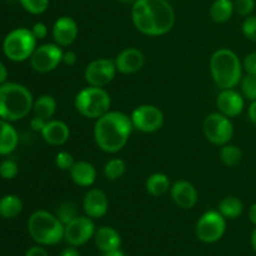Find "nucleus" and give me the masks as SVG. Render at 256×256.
I'll return each instance as SVG.
<instances>
[{
  "label": "nucleus",
  "instance_id": "obj_1",
  "mask_svg": "<svg viewBox=\"0 0 256 256\" xmlns=\"http://www.w3.org/2000/svg\"><path fill=\"white\" fill-rule=\"evenodd\" d=\"M134 26L148 36H162L174 28L175 12L166 0H136L132 5Z\"/></svg>",
  "mask_w": 256,
  "mask_h": 256
},
{
  "label": "nucleus",
  "instance_id": "obj_2",
  "mask_svg": "<svg viewBox=\"0 0 256 256\" xmlns=\"http://www.w3.org/2000/svg\"><path fill=\"white\" fill-rule=\"evenodd\" d=\"M132 122L130 116L122 112H108L94 125V140L98 148L108 154L122 150L132 135Z\"/></svg>",
  "mask_w": 256,
  "mask_h": 256
},
{
  "label": "nucleus",
  "instance_id": "obj_3",
  "mask_svg": "<svg viewBox=\"0 0 256 256\" xmlns=\"http://www.w3.org/2000/svg\"><path fill=\"white\" fill-rule=\"evenodd\" d=\"M34 99L26 86L18 82L0 85V118L6 122H16L32 110Z\"/></svg>",
  "mask_w": 256,
  "mask_h": 256
},
{
  "label": "nucleus",
  "instance_id": "obj_4",
  "mask_svg": "<svg viewBox=\"0 0 256 256\" xmlns=\"http://www.w3.org/2000/svg\"><path fill=\"white\" fill-rule=\"evenodd\" d=\"M210 74L220 89H234L242 79V64L232 50L222 48L210 58Z\"/></svg>",
  "mask_w": 256,
  "mask_h": 256
},
{
  "label": "nucleus",
  "instance_id": "obj_5",
  "mask_svg": "<svg viewBox=\"0 0 256 256\" xmlns=\"http://www.w3.org/2000/svg\"><path fill=\"white\" fill-rule=\"evenodd\" d=\"M28 229L30 236L42 245H55L64 239V224L56 215L46 210L32 212L28 222Z\"/></svg>",
  "mask_w": 256,
  "mask_h": 256
},
{
  "label": "nucleus",
  "instance_id": "obj_6",
  "mask_svg": "<svg viewBox=\"0 0 256 256\" xmlns=\"http://www.w3.org/2000/svg\"><path fill=\"white\" fill-rule=\"evenodd\" d=\"M79 114L88 119H99L110 110L112 98L104 88L88 86L80 90L74 100Z\"/></svg>",
  "mask_w": 256,
  "mask_h": 256
},
{
  "label": "nucleus",
  "instance_id": "obj_7",
  "mask_svg": "<svg viewBox=\"0 0 256 256\" xmlns=\"http://www.w3.org/2000/svg\"><path fill=\"white\" fill-rule=\"evenodd\" d=\"M36 49V38L32 30L25 28H18L5 36L2 42V50L6 58L12 62H24L30 59Z\"/></svg>",
  "mask_w": 256,
  "mask_h": 256
},
{
  "label": "nucleus",
  "instance_id": "obj_8",
  "mask_svg": "<svg viewBox=\"0 0 256 256\" xmlns=\"http://www.w3.org/2000/svg\"><path fill=\"white\" fill-rule=\"evenodd\" d=\"M202 132L208 142L222 146L229 144L234 136V125L230 118L225 116L222 112H212L202 122Z\"/></svg>",
  "mask_w": 256,
  "mask_h": 256
},
{
  "label": "nucleus",
  "instance_id": "obj_9",
  "mask_svg": "<svg viewBox=\"0 0 256 256\" xmlns=\"http://www.w3.org/2000/svg\"><path fill=\"white\" fill-rule=\"evenodd\" d=\"M225 230H226V219L219 212V210H210L204 212L198 220L196 236L200 242L212 244L216 242L224 236Z\"/></svg>",
  "mask_w": 256,
  "mask_h": 256
},
{
  "label": "nucleus",
  "instance_id": "obj_10",
  "mask_svg": "<svg viewBox=\"0 0 256 256\" xmlns=\"http://www.w3.org/2000/svg\"><path fill=\"white\" fill-rule=\"evenodd\" d=\"M130 119L134 129L148 134L160 130L164 124V114L162 110L150 104L139 105L135 108L130 115Z\"/></svg>",
  "mask_w": 256,
  "mask_h": 256
},
{
  "label": "nucleus",
  "instance_id": "obj_11",
  "mask_svg": "<svg viewBox=\"0 0 256 256\" xmlns=\"http://www.w3.org/2000/svg\"><path fill=\"white\" fill-rule=\"evenodd\" d=\"M62 46L58 44H44L34 50L32 58H30V64L32 68L38 72H50L56 69L62 62Z\"/></svg>",
  "mask_w": 256,
  "mask_h": 256
},
{
  "label": "nucleus",
  "instance_id": "obj_12",
  "mask_svg": "<svg viewBox=\"0 0 256 256\" xmlns=\"http://www.w3.org/2000/svg\"><path fill=\"white\" fill-rule=\"evenodd\" d=\"M116 72L118 69L114 60L100 58L88 64L85 68L84 78L90 86L104 88L114 80Z\"/></svg>",
  "mask_w": 256,
  "mask_h": 256
},
{
  "label": "nucleus",
  "instance_id": "obj_13",
  "mask_svg": "<svg viewBox=\"0 0 256 256\" xmlns=\"http://www.w3.org/2000/svg\"><path fill=\"white\" fill-rule=\"evenodd\" d=\"M95 232L92 218L78 216L64 226V239L72 246H82L94 236Z\"/></svg>",
  "mask_w": 256,
  "mask_h": 256
},
{
  "label": "nucleus",
  "instance_id": "obj_14",
  "mask_svg": "<svg viewBox=\"0 0 256 256\" xmlns=\"http://www.w3.org/2000/svg\"><path fill=\"white\" fill-rule=\"evenodd\" d=\"M216 106L225 116L236 118L245 108L244 96L234 89H222L216 98Z\"/></svg>",
  "mask_w": 256,
  "mask_h": 256
},
{
  "label": "nucleus",
  "instance_id": "obj_15",
  "mask_svg": "<svg viewBox=\"0 0 256 256\" xmlns=\"http://www.w3.org/2000/svg\"><path fill=\"white\" fill-rule=\"evenodd\" d=\"M118 72L129 75L140 72L145 64V56L136 48H126L122 50L114 59Z\"/></svg>",
  "mask_w": 256,
  "mask_h": 256
},
{
  "label": "nucleus",
  "instance_id": "obj_16",
  "mask_svg": "<svg viewBox=\"0 0 256 256\" xmlns=\"http://www.w3.org/2000/svg\"><path fill=\"white\" fill-rule=\"evenodd\" d=\"M52 38L59 46H69L76 40L79 26L70 16H60L52 25Z\"/></svg>",
  "mask_w": 256,
  "mask_h": 256
},
{
  "label": "nucleus",
  "instance_id": "obj_17",
  "mask_svg": "<svg viewBox=\"0 0 256 256\" xmlns=\"http://www.w3.org/2000/svg\"><path fill=\"white\" fill-rule=\"evenodd\" d=\"M170 195L175 204L182 209H192L196 205L199 194L196 188L188 180H179L170 188Z\"/></svg>",
  "mask_w": 256,
  "mask_h": 256
},
{
  "label": "nucleus",
  "instance_id": "obj_18",
  "mask_svg": "<svg viewBox=\"0 0 256 256\" xmlns=\"http://www.w3.org/2000/svg\"><path fill=\"white\" fill-rule=\"evenodd\" d=\"M82 209L86 216L92 219H100L105 216L109 209V199L100 189H90L82 200Z\"/></svg>",
  "mask_w": 256,
  "mask_h": 256
},
{
  "label": "nucleus",
  "instance_id": "obj_19",
  "mask_svg": "<svg viewBox=\"0 0 256 256\" xmlns=\"http://www.w3.org/2000/svg\"><path fill=\"white\" fill-rule=\"evenodd\" d=\"M42 136L52 146H62L69 140L70 129L62 120H48L42 130Z\"/></svg>",
  "mask_w": 256,
  "mask_h": 256
},
{
  "label": "nucleus",
  "instance_id": "obj_20",
  "mask_svg": "<svg viewBox=\"0 0 256 256\" xmlns=\"http://www.w3.org/2000/svg\"><path fill=\"white\" fill-rule=\"evenodd\" d=\"M70 178L72 182L78 186L89 188L96 180V169L94 165L89 162H75L72 169L69 170Z\"/></svg>",
  "mask_w": 256,
  "mask_h": 256
},
{
  "label": "nucleus",
  "instance_id": "obj_21",
  "mask_svg": "<svg viewBox=\"0 0 256 256\" xmlns=\"http://www.w3.org/2000/svg\"><path fill=\"white\" fill-rule=\"evenodd\" d=\"M94 239L98 249L102 252L116 250L122 245V238H120L119 232L110 226H102L96 230Z\"/></svg>",
  "mask_w": 256,
  "mask_h": 256
},
{
  "label": "nucleus",
  "instance_id": "obj_22",
  "mask_svg": "<svg viewBox=\"0 0 256 256\" xmlns=\"http://www.w3.org/2000/svg\"><path fill=\"white\" fill-rule=\"evenodd\" d=\"M19 142L18 132L6 120L0 119V155L14 152Z\"/></svg>",
  "mask_w": 256,
  "mask_h": 256
},
{
  "label": "nucleus",
  "instance_id": "obj_23",
  "mask_svg": "<svg viewBox=\"0 0 256 256\" xmlns=\"http://www.w3.org/2000/svg\"><path fill=\"white\" fill-rule=\"evenodd\" d=\"M145 188H146V192L152 196L159 198L166 194L170 188H172V185H170L169 176L166 174H164V172H154L146 179Z\"/></svg>",
  "mask_w": 256,
  "mask_h": 256
},
{
  "label": "nucleus",
  "instance_id": "obj_24",
  "mask_svg": "<svg viewBox=\"0 0 256 256\" xmlns=\"http://www.w3.org/2000/svg\"><path fill=\"white\" fill-rule=\"evenodd\" d=\"M32 110H34V116L42 118L46 122L52 120L56 112V100L52 95H42L34 102Z\"/></svg>",
  "mask_w": 256,
  "mask_h": 256
},
{
  "label": "nucleus",
  "instance_id": "obj_25",
  "mask_svg": "<svg viewBox=\"0 0 256 256\" xmlns=\"http://www.w3.org/2000/svg\"><path fill=\"white\" fill-rule=\"evenodd\" d=\"M234 2L232 0H215L209 10L210 18L215 22H226L234 14Z\"/></svg>",
  "mask_w": 256,
  "mask_h": 256
},
{
  "label": "nucleus",
  "instance_id": "obj_26",
  "mask_svg": "<svg viewBox=\"0 0 256 256\" xmlns=\"http://www.w3.org/2000/svg\"><path fill=\"white\" fill-rule=\"evenodd\" d=\"M219 212L225 219H236L242 214L244 204L236 196H226L219 202Z\"/></svg>",
  "mask_w": 256,
  "mask_h": 256
},
{
  "label": "nucleus",
  "instance_id": "obj_27",
  "mask_svg": "<svg viewBox=\"0 0 256 256\" xmlns=\"http://www.w3.org/2000/svg\"><path fill=\"white\" fill-rule=\"evenodd\" d=\"M22 210V202L16 195H6L0 200V216L5 219L16 218Z\"/></svg>",
  "mask_w": 256,
  "mask_h": 256
},
{
  "label": "nucleus",
  "instance_id": "obj_28",
  "mask_svg": "<svg viewBox=\"0 0 256 256\" xmlns=\"http://www.w3.org/2000/svg\"><path fill=\"white\" fill-rule=\"evenodd\" d=\"M220 160L228 168H235L242 162V152L239 146L232 144L222 145L219 152Z\"/></svg>",
  "mask_w": 256,
  "mask_h": 256
},
{
  "label": "nucleus",
  "instance_id": "obj_29",
  "mask_svg": "<svg viewBox=\"0 0 256 256\" xmlns=\"http://www.w3.org/2000/svg\"><path fill=\"white\" fill-rule=\"evenodd\" d=\"M125 170H126V164H125L124 160L114 158L105 164L104 175L108 180L114 182V180L120 179L125 174Z\"/></svg>",
  "mask_w": 256,
  "mask_h": 256
},
{
  "label": "nucleus",
  "instance_id": "obj_30",
  "mask_svg": "<svg viewBox=\"0 0 256 256\" xmlns=\"http://www.w3.org/2000/svg\"><path fill=\"white\" fill-rule=\"evenodd\" d=\"M56 216L60 222L64 224V226L66 224H69L70 222L78 218V210L75 204L72 202H62L56 210Z\"/></svg>",
  "mask_w": 256,
  "mask_h": 256
},
{
  "label": "nucleus",
  "instance_id": "obj_31",
  "mask_svg": "<svg viewBox=\"0 0 256 256\" xmlns=\"http://www.w3.org/2000/svg\"><path fill=\"white\" fill-rule=\"evenodd\" d=\"M240 86H242V96L246 98L250 102L256 100V75L246 74L242 76Z\"/></svg>",
  "mask_w": 256,
  "mask_h": 256
},
{
  "label": "nucleus",
  "instance_id": "obj_32",
  "mask_svg": "<svg viewBox=\"0 0 256 256\" xmlns=\"http://www.w3.org/2000/svg\"><path fill=\"white\" fill-rule=\"evenodd\" d=\"M19 2L26 12L34 15L42 14L49 8V0H19Z\"/></svg>",
  "mask_w": 256,
  "mask_h": 256
},
{
  "label": "nucleus",
  "instance_id": "obj_33",
  "mask_svg": "<svg viewBox=\"0 0 256 256\" xmlns=\"http://www.w3.org/2000/svg\"><path fill=\"white\" fill-rule=\"evenodd\" d=\"M74 164V156H72L69 152H59L56 154V156H55V165H56V168H59L60 170L69 172Z\"/></svg>",
  "mask_w": 256,
  "mask_h": 256
},
{
  "label": "nucleus",
  "instance_id": "obj_34",
  "mask_svg": "<svg viewBox=\"0 0 256 256\" xmlns=\"http://www.w3.org/2000/svg\"><path fill=\"white\" fill-rule=\"evenodd\" d=\"M255 9V0H235L234 10L242 16H250Z\"/></svg>",
  "mask_w": 256,
  "mask_h": 256
},
{
  "label": "nucleus",
  "instance_id": "obj_35",
  "mask_svg": "<svg viewBox=\"0 0 256 256\" xmlns=\"http://www.w3.org/2000/svg\"><path fill=\"white\" fill-rule=\"evenodd\" d=\"M242 34L252 42H256V15H250L242 22Z\"/></svg>",
  "mask_w": 256,
  "mask_h": 256
},
{
  "label": "nucleus",
  "instance_id": "obj_36",
  "mask_svg": "<svg viewBox=\"0 0 256 256\" xmlns=\"http://www.w3.org/2000/svg\"><path fill=\"white\" fill-rule=\"evenodd\" d=\"M0 175L4 179H14L18 175V165L12 160H5L0 164Z\"/></svg>",
  "mask_w": 256,
  "mask_h": 256
},
{
  "label": "nucleus",
  "instance_id": "obj_37",
  "mask_svg": "<svg viewBox=\"0 0 256 256\" xmlns=\"http://www.w3.org/2000/svg\"><path fill=\"white\" fill-rule=\"evenodd\" d=\"M242 68L246 72V74L256 75V52H250L245 56L244 62H242Z\"/></svg>",
  "mask_w": 256,
  "mask_h": 256
},
{
  "label": "nucleus",
  "instance_id": "obj_38",
  "mask_svg": "<svg viewBox=\"0 0 256 256\" xmlns=\"http://www.w3.org/2000/svg\"><path fill=\"white\" fill-rule=\"evenodd\" d=\"M32 35L36 38V40H42L48 36V26L44 22H35L32 29Z\"/></svg>",
  "mask_w": 256,
  "mask_h": 256
},
{
  "label": "nucleus",
  "instance_id": "obj_39",
  "mask_svg": "<svg viewBox=\"0 0 256 256\" xmlns=\"http://www.w3.org/2000/svg\"><path fill=\"white\" fill-rule=\"evenodd\" d=\"M78 62V55L75 54L74 52L69 50V52H64V55H62V62L68 66H72V65L76 64Z\"/></svg>",
  "mask_w": 256,
  "mask_h": 256
},
{
  "label": "nucleus",
  "instance_id": "obj_40",
  "mask_svg": "<svg viewBox=\"0 0 256 256\" xmlns=\"http://www.w3.org/2000/svg\"><path fill=\"white\" fill-rule=\"evenodd\" d=\"M45 124H46V120L42 119V118H38V116H34L32 119V122H30V128H32L34 132H42V128L45 126Z\"/></svg>",
  "mask_w": 256,
  "mask_h": 256
},
{
  "label": "nucleus",
  "instance_id": "obj_41",
  "mask_svg": "<svg viewBox=\"0 0 256 256\" xmlns=\"http://www.w3.org/2000/svg\"><path fill=\"white\" fill-rule=\"evenodd\" d=\"M25 256H49V255H48L46 250H45L44 248L34 246V248H32V249L28 250Z\"/></svg>",
  "mask_w": 256,
  "mask_h": 256
},
{
  "label": "nucleus",
  "instance_id": "obj_42",
  "mask_svg": "<svg viewBox=\"0 0 256 256\" xmlns=\"http://www.w3.org/2000/svg\"><path fill=\"white\" fill-rule=\"evenodd\" d=\"M248 116H249L250 122L256 126V100L252 102V104H250L249 110H248Z\"/></svg>",
  "mask_w": 256,
  "mask_h": 256
},
{
  "label": "nucleus",
  "instance_id": "obj_43",
  "mask_svg": "<svg viewBox=\"0 0 256 256\" xmlns=\"http://www.w3.org/2000/svg\"><path fill=\"white\" fill-rule=\"evenodd\" d=\"M60 256H80V252L75 249V246L66 248L60 252Z\"/></svg>",
  "mask_w": 256,
  "mask_h": 256
},
{
  "label": "nucleus",
  "instance_id": "obj_44",
  "mask_svg": "<svg viewBox=\"0 0 256 256\" xmlns=\"http://www.w3.org/2000/svg\"><path fill=\"white\" fill-rule=\"evenodd\" d=\"M8 79V70L2 62H0V85L4 84Z\"/></svg>",
  "mask_w": 256,
  "mask_h": 256
},
{
  "label": "nucleus",
  "instance_id": "obj_45",
  "mask_svg": "<svg viewBox=\"0 0 256 256\" xmlns=\"http://www.w3.org/2000/svg\"><path fill=\"white\" fill-rule=\"evenodd\" d=\"M249 219H250V222H252V224H254L256 226V202H255V204H252V206H250Z\"/></svg>",
  "mask_w": 256,
  "mask_h": 256
},
{
  "label": "nucleus",
  "instance_id": "obj_46",
  "mask_svg": "<svg viewBox=\"0 0 256 256\" xmlns=\"http://www.w3.org/2000/svg\"><path fill=\"white\" fill-rule=\"evenodd\" d=\"M102 256H125V254L122 252V250L116 249V250H112V252H104V254H102Z\"/></svg>",
  "mask_w": 256,
  "mask_h": 256
},
{
  "label": "nucleus",
  "instance_id": "obj_47",
  "mask_svg": "<svg viewBox=\"0 0 256 256\" xmlns=\"http://www.w3.org/2000/svg\"><path fill=\"white\" fill-rule=\"evenodd\" d=\"M252 249H254V252L256 254V228H255L254 232H252Z\"/></svg>",
  "mask_w": 256,
  "mask_h": 256
},
{
  "label": "nucleus",
  "instance_id": "obj_48",
  "mask_svg": "<svg viewBox=\"0 0 256 256\" xmlns=\"http://www.w3.org/2000/svg\"><path fill=\"white\" fill-rule=\"evenodd\" d=\"M119 2H135L136 0H119Z\"/></svg>",
  "mask_w": 256,
  "mask_h": 256
}]
</instances>
